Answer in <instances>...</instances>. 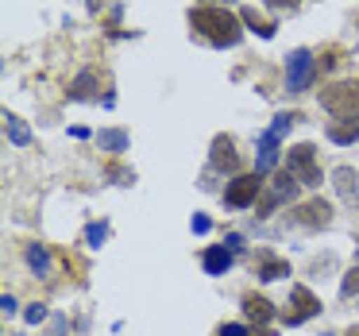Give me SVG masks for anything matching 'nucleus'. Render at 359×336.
Instances as JSON below:
<instances>
[{
    "label": "nucleus",
    "mask_w": 359,
    "mask_h": 336,
    "mask_svg": "<svg viewBox=\"0 0 359 336\" xmlns=\"http://www.w3.org/2000/svg\"><path fill=\"white\" fill-rule=\"evenodd\" d=\"M189 24H194V32L201 35V39H209L212 47H236L240 35H243L240 20L224 8H197V12H189Z\"/></svg>",
    "instance_id": "1"
},
{
    "label": "nucleus",
    "mask_w": 359,
    "mask_h": 336,
    "mask_svg": "<svg viewBox=\"0 0 359 336\" xmlns=\"http://www.w3.org/2000/svg\"><path fill=\"white\" fill-rule=\"evenodd\" d=\"M320 105L332 116H359V81H336L320 89Z\"/></svg>",
    "instance_id": "2"
},
{
    "label": "nucleus",
    "mask_w": 359,
    "mask_h": 336,
    "mask_svg": "<svg viewBox=\"0 0 359 336\" xmlns=\"http://www.w3.org/2000/svg\"><path fill=\"white\" fill-rule=\"evenodd\" d=\"M286 170L294 174L302 186H313L317 189L320 186V166H317V151L309 147V143H297L294 151L286 155Z\"/></svg>",
    "instance_id": "3"
},
{
    "label": "nucleus",
    "mask_w": 359,
    "mask_h": 336,
    "mask_svg": "<svg viewBox=\"0 0 359 336\" xmlns=\"http://www.w3.org/2000/svg\"><path fill=\"white\" fill-rule=\"evenodd\" d=\"M263 194V174H240V178L228 182L224 189V201L232 205V209H243V205H255V197Z\"/></svg>",
    "instance_id": "4"
},
{
    "label": "nucleus",
    "mask_w": 359,
    "mask_h": 336,
    "mask_svg": "<svg viewBox=\"0 0 359 336\" xmlns=\"http://www.w3.org/2000/svg\"><path fill=\"white\" fill-rule=\"evenodd\" d=\"M317 74V58L309 55V51H294L290 55V74H286V89L290 93H302L305 86H309V78Z\"/></svg>",
    "instance_id": "5"
},
{
    "label": "nucleus",
    "mask_w": 359,
    "mask_h": 336,
    "mask_svg": "<svg viewBox=\"0 0 359 336\" xmlns=\"http://www.w3.org/2000/svg\"><path fill=\"white\" fill-rule=\"evenodd\" d=\"M317 309H320L317 297H313L305 286H294V309L286 313V325H302V321H309Z\"/></svg>",
    "instance_id": "6"
},
{
    "label": "nucleus",
    "mask_w": 359,
    "mask_h": 336,
    "mask_svg": "<svg viewBox=\"0 0 359 336\" xmlns=\"http://www.w3.org/2000/svg\"><path fill=\"white\" fill-rule=\"evenodd\" d=\"M297 186H302V182H297V178H294V174H290V170H282L278 178H274V186H271V197H266V201H263V209H274V205H278V201H294Z\"/></svg>",
    "instance_id": "7"
},
{
    "label": "nucleus",
    "mask_w": 359,
    "mask_h": 336,
    "mask_svg": "<svg viewBox=\"0 0 359 336\" xmlns=\"http://www.w3.org/2000/svg\"><path fill=\"white\" fill-rule=\"evenodd\" d=\"M212 166H217V170H236V166H240V155H236V147H232V140H228V135H217V140H212Z\"/></svg>",
    "instance_id": "8"
},
{
    "label": "nucleus",
    "mask_w": 359,
    "mask_h": 336,
    "mask_svg": "<svg viewBox=\"0 0 359 336\" xmlns=\"http://www.w3.org/2000/svg\"><path fill=\"white\" fill-rule=\"evenodd\" d=\"M243 317L255 321V325H266V321L274 317V305L266 302V297H259V294H248L243 297Z\"/></svg>",
    "instance_id": "9"
},
{
    "label": "nucleus",
    "mask_w": 359,
    "mask_h": 336,
    "mask_svg": "<svg viewBox=\"0 0 359 336\" xmlns=\"http://www.w3.org/2000/svg\"><path fill=\"white\" fill-rule=\"evenodd\" d=\"M297 220H302V224H317V228H325L328 220H332V209H328L325 201H309V205H302V209H297Z\"/></svg>",
    "instance_id": "10"
},
{
    "label": "nucleus",
    "mask_w": 359,
    "mask_h": 336,
    "mask_svg": "<svg viewBox=\"0 0 359 336\" xmlns=\"http://www.w3.org/2000/svg\"><path fill=\"white\" fill-rule=\"evenodd\" d=\"M278 140H282V135H274V132L263 135V143H259V174L274 166V159H278Z\"/></svg>",
    "instance_id": "11"
},
{
    "label": "nucleus",
    "mask_w": 359,
    "mask_h": 336,
    "mask_svg": "<svg viewBox=\"0 0 359 336\" xmlns=\"http://www.w3.org/2000/svg\"><path fill=\"white\" fill-rule=\"evenodd\" d=\"M228 267H232V251L228 248H209L205 251V271L209 274H224Z\"/></svg>",
    "instance_id": "12"
},
{
    "label": "nucleus",
    "mask_w": 359,
    "mask_h": 336,
    "mask_svg": "<svg viewBox=\"0 0 359 336\" xmlns=\"http://www.w3.org/2000/svg\"><path fill=\"white\" fill-rule=\"evenodd\" d=\"M332 178H336V189H340V197H344V201H359V189H355V170L340 166V170H336Z\"/></svg>",
    "instance_id": "13"
},
{
    "label": "nucleus",
    "mask_w": 359,
    "mask_h": 336,
    "mask_svg": "<svg viewBox=\"0 0 359 336\" xmlns=\"http://www.w3.org/2000/svg\"><path fill=\"white\" fill-rule=\"evenodd\" d=\"M4 132H8V140L16 143V147H27V143H32V132L24 128L20 116H4Z\"/></svg>",
    "instance_id": "14"
},
{
    "label": "nucleus",
    "mask_w": 359,
    "mask_h": 336,
    "mask_svg": "<svg viewBox=\"0 0 359 336\" xmlns=\"http://www.w3.org/2000/svg\"><path fill=\"white\" fill-rule=\"evenodd\" d=\"M97 78H93V70H86V74H78V81L70 86V97H78V101H89V97H97Z\"/></svg>",
    "instance_id": "15"
},
{
    "label": "nucleus",
    "mask_w": 359,
    "mask_h": 336,
    "mask_svg": "<svg viewBox=\"0 0 359 336\" xmlns=\"http://www.w3.org/2000/svg\"><path fill=\"white\" fill-rule=\"evenodd\" d=\"M240 20L251 27V32H259V35H263V39H271V35H274V24H271V20H263L255 8H243V16H240Z\"/></svg>",
    "instance_id": "16"
},
{
    "label": "nucleus",
    "mask_w": 359,
    "mask_h": 336,
    "mask_svg": "<svg viewBox=\"0 0 359 336\" xmlns=\"http://www.w3.org/2000/svg\"><path fill=\"white\" fill-rule=\"evenodd\" d=\"M27 263H32L39 274H47V271H50V255H47V248H43V243H32V248H27Z\"/></svg>",
    "instance_id": "17"
},
{
    "label": "nucleus",
    "mask_w": 359,
    "mask_h": 336,
    "mask_svg": "<svg viewBox=\"0 0 359 336\" xmlns=\"http://www.w3.org/2000/svg\"><path fill=\"white\" fill-rule=\"evenodd\" d=\"M328 140H332V143H351V140H359V120H355V124H348V128H344V124H332V128H328Z\"/></svg>",
    "instance_id": "18"
},
{
    "label": "nucleus",
    "mask_w": 359,
    "mask_h": 336,
    "mask_svg": "<svg viewBox=\"0 0 359 336\" xmlns=\"http://www.w3.org/2000/svg\"><path fill=\"white\" fill-rule=\"evenodd\" d=\"M282 274H290V267L282 263V259H266L263 271H259V278H263V282H274V278H282Z\"/></svg>",
    "instance_id": "19"
},
{
    "label": "nucleus",
    "mask_w": 359,
    "mask_h": 336,
    "mask_svg": "<svg viewBox=\"0 0 359 336\" xmlns=\"http://www.w3.org/2000/svg\"><path fill=\"white\" fill-rule=\"evenodd\" d=\"M340 294H344V297L359 294V267H355V271H348V274H344V282H340Z\"/></svg>",
    "instance_id": "20"
},
{
    "label": "nucleus",
    "mask_w": 359,
    "mask_h": 336,
    "mask_svg": "<svg viewBox=\"0 0 359 336\" xmlns=\"http://www.w3.org/2000/svg\"><path fill=\"white\" fill-rule=\"evenodd\" d=\"M101 143H104V147H112V151H124L128 135H124V132H104V135H101Z\"/></svg>",
    "instance_id": "21"
},
{
    "label": "nucleus",
    "mask_w": 359,
    "mask_h": 336,
    "mask_svg": "<svg viewBox=\"0 0 359 336\" xmlns=\"http://www.w3.org/2000/svg\"><path fill=\"white\" fill-rule=\"evenodd\" d=\"M104 232H109V228H104V224H89V243H93V248H101V240H104Z\"/></svg>",
    "instance_id": "22"
},
{
    "label": "nucleus",
    "mask_w": 359,
    "mask_h": 336,
    "mask_svg": "<svg viewBox=\"0 0 359 336\" xmlns=\"http://www.w3.org/2000/svg\"><path fill=\"white\" fill-rule=\"evenodd\" d=\"M220 336H251V332L243 325H224V328H220Z\"/></svg>",
    "instance_id": "23"
},
{
    "label": "nucleus",
    "mask_w": 359,
    "mask_h": 336,
    "mask_svg": "<svg viewBox=\"0 0 359 336\" xmlns=\"http://www.w3.org/2000/svg\"><path fill=\"white\" fill-rule=\"evenodd\" d=\"M43 317H47V309H43V305H32V309H27V321H32V325H39Z\"/></svg>",
    "instance_id": "24"
},
{
    "label": "nucleus",
    "mask_w": 359,
    "mask_h": 336,
    "mask_svg": "<svg viewBox=\"0 0 359 336\" xmlns=\"http://www.w3.org/2000/svg\"><path fill=\"white\" fill-rule=\"evenodd\" d=\"M0 305H4V317H12V313H16V297H12V294L0 297Z\"/></svg>",
    "instance_id": "25"
},
{
    "label": "nucleus",
    "mask_w": 359,
    "mask_h": 336,
    "mask_svg": "<svg viewBox=\"0 0 359 336\" xmlns=\"http://www.w3.org/2000/svg\"><path fill=\"white\" fill-rule=\"evenodd\" d=\"M266 4H271V8H297V0H266Z\"/></svg>",
    "instance_id": "26"
},
{
    "label": "nucleus",
    "mask_w": 359,
    "mask_h": 336,
    "mask_svg": "<svg viewBox=\"0 0 359 336\" xmlns=\"http://www.w3.org/2000/svg\"><path fill=\"white\" fill-rule=\"evenodd\" d=\"M194 232H209V217H194Z\"/></svg>",
    "instance_id": "27"
},
{
    "label": "nucleus",
    "mask_w": 359,
    "mask_h": 336,
    "mask_svg": "<svg viewBox=\"0 0 359 336\" xmlns=\"http://www.w3.org/2000/svg\"><path fill=\"white\" fill-rule=\"evenodd\" d=\"M251 336H274V332H266V328H255V332H251Z\"/></svg>",
    "instance_id": "28"
},
{
    "label": "nucleus",
    "mask_w": 359,
    "mask_h": 336,
    "mask_svg": "<svg viewBox=\"0 0 359 336\" xmlns=\"http://www.w3.org/2000/svg\"><path fill=\"white\" fill-rule=\"evenodd\" d=\"M348 336H359V328H348Z\"/></svg>",
    "instance_id": "29"
},
{
    "label": "nucleus",
    "mask_w": 359,
    "mask_h": 336,
    "mask_svg": "<svg viewBox=\"0 0 359 336\" xmlns=\"http://www.w3.org/2000/svg\"><path fill=\"white\" fill-rule=\"evenodd\" d=\"M224 4H228V0H224Z\"/></svg>",
    "instance_id": "30"
}]
</instances>
